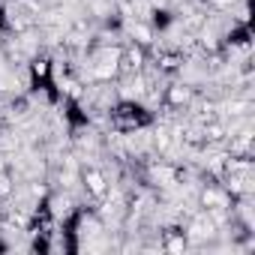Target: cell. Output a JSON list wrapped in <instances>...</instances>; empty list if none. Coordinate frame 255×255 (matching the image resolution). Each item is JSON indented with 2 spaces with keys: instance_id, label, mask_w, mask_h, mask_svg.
I'll use <instances>...</instances> for the list:
<instances>
[{
  "instance_id": "cell-3",
  "label": "cell",
  "mask_w": 255,
  "mask_h": 255,
  "mask_svg": "<svg viewBox=\"0 0 255 255\" xmlns=\"http://www.w3.org/2000/svg\"><path fill=\"white\" fill-rule=\"evenodd\" d=\"M150 21H153V27H156L159 33H165V30L174 24V12H171V9H153V18H150Z\"/></svg>"
},
{
  "instance_id": "cell-2",
  "label": "cell",
  "mask_w": 255,
  "mask_h": 255,
  "mask_svg": "<svg viewBox=\"0 0 255 255\" xmlns=\"http://www.w3.org/2000/svg\"><path fill=\"white\" fill-rule=\"evenodd\" d=\"M60 105H63V123H66V129H69L72 135L90 126V111H87L78 99L66 96V99H60Z\"/></svg>"
},
{
  "instance_id": "cell-1",
  "label": "cell",
  "mask_w": 255,
  "mask_h": 255,
  "mask_svg": "<svg viewBox=\"0 0 255 255\" xmlns=\"http://www.w3.org/2000/svg\"><path fill=\"white\" fill-rule=\"evenodd\" d=\"M108 117H111V126L117 132H138L153 123V111L135 99H117L108 108Z\"/></svg>"
}]
</instances>
